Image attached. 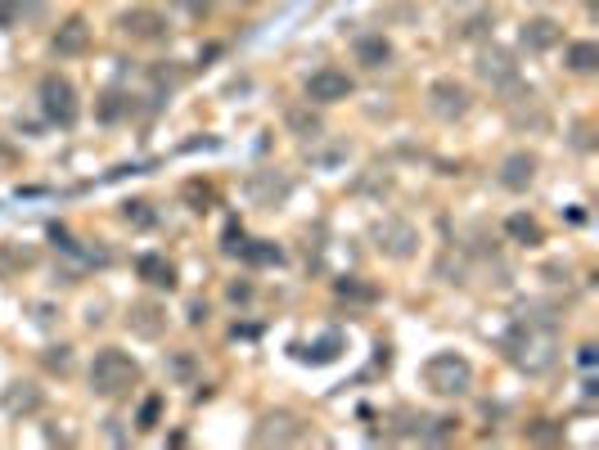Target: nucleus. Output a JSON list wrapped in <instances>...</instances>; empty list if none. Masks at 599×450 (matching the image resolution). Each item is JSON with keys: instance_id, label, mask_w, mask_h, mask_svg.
I'll return each mask as SVG.
<instances>
[{"instance_id": "nucleus-20", "label": "nucleus", "mask_w": 599, "mask_h": 450, "mask_svg": "<svg viewBox=\"0 0 599 450\" xmlns=\"http://www.w3.org/2000/svg\"><path fill=\"white\" fill-rule=\"evenodd\" d=\"M0 401H5L10 414H37L41 405H46V396H41L37 383H10V392L0 396Z\"/></svg>"}, {"instance_id": "nucleus-30", "label": "nucleus", "mask_w": 599, "mask_h": 450, "mask_svg": "<svg viewBox=\"0 0 599 450\" xmlns=\"http://www.w3.org/2000/svg\"><path fill=\"white\" fill-rule=\"evenodd\" d=\"M230 297H235V302H239V297H253V288H248V284H230Z\"/></svg>"}, {"instance_id": "nucleus-21", "label": "nucleus", "mask_w": 599, "mask_h": 450, "mask_svg": "<svg viewBox=\"0 0 599 450\" xmlns=\"http://www.w3.org/2000/svg\"><path fill=\"white\" fill-rule=\"evenodd\" d=\"M127 324L140 333V338H158L163 324H167V315H163V306H158V302H140V306H131Z\"/></svg>"}, {"instance_id": "nucleus-19", "label": "nucleus", "mask_w": 599, "mask_h": 450, "mask_svg": "<svg viewBox=\"0 0 599 450\" xmlns=\"http://www.w3.org/2000/svg\"><path fill=\"white\" fill-rule=\"evenodd\" d=\"M505 234H509V243H518V248H541L545 243V230H541V221L536 216H527V212H514L505 221Z\"/></svg>"}, {"instance_id": "nucleus-7", "label": "nucleus", "mask_w": 599, "mask_h": 450, "mask_svg": "<svg viewBox=\"0 0 599 450\" xmlns=\"http://www.w3.org/2000/svg\"><path fill=\"white\" fill-rule=\"evenodd\" d=\"M478 77L487 81L491 90H500V95H514L518 86H523V72H518V63H514V54L509 50H500V45H482L478 50Z\"/></svg>"}, {"instance_id": "nucleus-25", "label": "nucleus", "mask_w": 599, "mask_h": 450, "mask_svg": "<svg viewBox=\"0 0 599 450\" xmlns=\"http://www.w3.org/2000/svg\"><path fill=\"white\" fill-rule=\"evenodd\" d=\"M19 18H23V0H0V32L19 27Z\"/></svg>"}, {"instance_id": "nucleus-3", "label": "nucleus", "mask_w": 599, "mask_h": 450, "mask_svg": "<svg viewBox=\"0 0 599 450\" xmlns=\"http://www.w3.org/2000/svg\"><path fill=\"white\" fill-rule=\"evenodd\" d=\"M140 383V365L136 356H127L122 347H100L91 360V392L104 396V401H118L131 387Z\"/></svg>"}, {"instance_id": "nucleus-24", "label": "nucleus", "mask_w": 599, "mask_h": 450, "mask_svg": "<svg viewBox=\"0 0 599 450\" xmlns=\"http://www.w3.org/2000/svg\"><path fill=\"white\" fill-rule=\"evenodd\" d=\"M158 410H163V396H145V405H140L136 423H140V428H158Z\"/></svg>"}, {"instance_id": "nucleus-29", "label": "nucleus", "mask_w": 599, "mask_h": 450, "mask_svg": "<svg viewBox=\"0 0 599 450\" xmlns=\"http://www.w3.org/2000/svg\"><path fill=\"white\" fill-rule=\"evenodd\" d=\"M190 320H194V324L208 320V302H194V306H190Z\"/></svg>"}, {"instance_id": "nucleus-2", "label": "nucleus", "mask_w": 599, "mask_h": 450, "mask_svg": "<svg viewBox=\"0 0 599 450\" xmlns=\"http://www.w3.org/2000/svg\"><path fill=\"white\" fill-rule=\"evenodd\" d=\"M419 378H424V387L433 396H442V401H455V396L473 392V365L460 351H433V356L419 365Z\"/></svg>"}, {"instance_id": "nucleus-9", "label": "nucleus", "mask_w": 599, "mask_h": 450, "mask_svg": "<svg viewBox=\"0 0 599 450\" xmlns=\"http://www.w3.org/2000/svg\"><path fill=\"white\" fill-rule=\"evenodd\" d=\"M95 45V27L86 14H68L59 18V27L50 32V50H55V59H82V54H91Z\"/></svg>"}, {"instance_id": "nucleus-13", "label": "nucleus", "mask_w": 599, "mask_h": 450, "mask_svg": "<svg viewBox=\"0 0 599 450\" xmlns=\"http://www.w3.org/2000/svg\"><path fill=\"white\" fill-rule=\"evenodd\" d=\"M302 437H307V428H302L298 414H289V410L262 414V423L253 428L257 446H293V441H302Z\"/></svg>"}, {"instance_id": "nucleus-14", "label": "nucleus", "mask_w": 599, "mask_h": 450, "mask_svg": "<svg viewBox=\"0 0 599 450\" xmlns=\"http://www.w3.org/2000/svg\"><path fill=\"white\" fill-rule=\"evenodd\" d=\"M244 194L253 198L257 207H275V203H284V198L293 194V180L275 176V171H253V176L244 180Z\"/></svg>"}, {"instance_id": "nucleus-23", "label": "nucleus", "mask_w": 599, "mask_h": 450, "mask_svg": "<svg viewBox=\"0 0 599 450\" xmlns=\"http://www.w3.org/2000/svg\"><path fill=\"white\" fill-rule=\"evenodd\" d=\"M95 113H100V122H118L122 113H131V104H127V95H122V90H104L100 104H95Z\"/></svg>"}, {"instance_id": "nucleus-12", "label": "nucleus", "mask_w": 599, "mask_h": 450, "mask_svg": "<svg viewBox=\"0 0 599 450\" xmlns=\"http://www.w3.org/2000/svg\"><path fill=\"white\" fill-rule=\"evenodd\" d=\"M352 59L361 63L365 72H388L397 63V45H392L388 32H356L352 36Z\"/></svg>"}, {"instance_id": "nucleus-18", "label": "nucleus", "mask_w": 599, "mask_h": 450, "mask_svg": "<svg viewBox=\"0 0 599 450\" xmlns=\"http://www.w3.org/2000/svg\"><path fill=\"white\" fill-rule=\"evenodd\" d=\"M284 126H289V135H298V140H320V131H325V122H320L316 104H293L289 113H284Z\"/></svg>"}, {"instance_id": "nucleus-16", "label": "nucleus", "mask_w": 599, "mask_h": 450, "mask_svg": "<svg viewBox=\"0 0 599 450\" xmlns=\"http://www.w3.org/2000/svg\"><path fill=\"white\" fill-rule=\"evenodd\" d=\"M559 41H563V27L554 23V18H527L523 32H518V45H523L527 54H545Z\"/></svg>"}, {"instance_id": "nucleus-5", "label": "nucleus", "mask_w": 599, "mask_h": 450, "mask_svg": "<svg viewBox=\"0 0 599 450\" xmlns=\"http://www.w3.org/2000/svg\"><path fill=\"white\" fill-rule=\"evenodd\" d=\"M356 95V77L347 68H338V63H320V68L307 72V81H302V99L316 108H329V104H343V99Z\"/></svg>"}, {"instance_id": "nucleus-22", "label": "nucleus", "mask_w": 599, "mask_h": 450, "mask_svg": "<svg viewBox=\"0 0 599 450\" xmlns=\"http://www.w3.org/2000/svg\"><path fill=\"white\" fill-rule=\"evenodd\" d=\"M239 257L253 261V266H280L284 252H280V248H271L266 239H253V243H239Z\"/></svg>"}, {"instance_id": "nucleus-10", "label": "nucleus", "mask_w": 599, "mask_h": 450, "mask_svg": "<svg viewBox=\"0 0 599 450\" xmlns=\"http://www.w3.org/2000/svg\"><path fill=\"white\" fill-rule=\"evenodd\" d=\"M374 248L392 261H410L419 252V230L410 221H401V216H388V221L374 230Z\"/></svg>"}, {"instance_id": "nucleus-15", "label": "nucleus", "mask_w": 599, "mask_h": 450, "mask_svg": "<svg viewBox=\"0 0 599 450\" xmlns=\"http://www.w3.org/2000/svg\"><path fill=\"white\" fill-rule=\"evenodd\" d=\"M136 275L145 279L158 293H176V261L167 252H140L136 257Z\"/></svg>"}, {"instance_id": "nucleus-27", "label": "nucleus", "mask_w": 599, "mask_h": 450, "mask_svg": "<svg viewBox=\"0 0 599 450\" xmlns=\"http://www.w3.org/2000/svg\"><path fill=\"white\" fill-rule=\"evenodd\" d=\"M338 293H343V297H361V302H374V288L356 284V279H347V284H338Z\"/></svg>"}, {"instance_id": "nucleus-6", "label": "nucleus", "mask_w": 599, "mask_h": 450, "mask_svg": "<svg viewBox=\"0 0 599 450\" xmlns=\"http://www.w3.org/2000/svg\"><path fill=\"white\" fill-rule=\"evenodd\" d=\"M118 36H127L136 45H163L172 36V18L158 5H131L118 14Z\"/></svg>"}, {"instance_id": "nucleus-17", "label": "nucleus", "mask_w": 599, "mask_h": 450, "mask_svg": "<svg viewBox=\"0 0 599 450\" xmlns=\"http://www.w3.org/2000/svg\"><path fill=\"white\" fill-rule=\"evenodd\" d=\"M563 72H572V77H595L599 72V45L590 41V36L568 41L563 45Z\"/></svg>"}, {"instance_id": "nucleus-11", "label": "nucleus", "mask_w": 599, "mask_h": 450, "mask_svg": "<svg viewBox=\"0 0 599 450\" xmlns=\"http://www.w3.org/2000/svg\"><path fill=\"white\" fill-rule=\"evenodd\" d=\"M536 171H541V158H536L532 149H514V153L500 158L496 180H500V189H509V194H527V189L536 185Z\"/></svg>"}, {"instance_id": "nucleus-4", "label": "nucleus", "mask_w": 599, "mask_h": 450, "mask_svg": "<svg viewBox=\"0 0 599 450\" xmlns=\"http://www.w3.org/2000/svg\"><path fill=\"white\" fill-rule=\"evenodd\" d=\"M37 104H41V117L50 126H59V131H73L77 117H82V95H77L73 77H64V72H46L37 81Z\"/></svg>"}, {"instance_id": "nucleus-28", "label": "nucleus", "mask_w": 599, "mask_h": 450, "mask_svg": "<svg viewBox=\"0 0 599 450\" xmlns=\"http://www.w3.org/2000/svg\"><path fill=\"white\" fill-rule=\"evenodd\" d=\"M172 374H176V378H190V360H185V356H172Z\"/></svg>"}, {"instance_id": "nucleus-26", "label": "nucleus", "mask_w": 599, "mask_h": 450, "mask_svg": "<svg viewBox=\"0 0 599 450\" xmlns=\"http://www.w3.org/2000/svg\"><path fill=\"white\" fill-rule=\"evenodd\" d=\"M145 207L149 203H127V207H122V216H127L131 225H154V212H145Z\"/></svg>"}, {"instance_id": "nucleus-1", "label": "nucleus", "mask_w": 599, "mask_h": 450, "mask_svg": "<svg viewBox=\"0 0 599 450\" xmlns=\"http://www.w3.org/2000/svg\"><path fill=\"white\" fill-rule=\"evenodd\" d=\"M500 351H505L509 365H518L523 374H545V369L559 360V351H554V333L541 329V324L532 320H514L505 329V338H500Z\"/></svg>"}, {"instance_id": "nucleus-8", "label": "nucleus", "mask_w": 599, "mask_h": 450, "mask_svg": "<svg viewBox=\"0 0 599 450\" xmlns=\"http://www.w3.org/2000/svg\"><path fill=\"white\" fill-rule=\"evenodd\" d=\"M473 108V90L464 86V81L455 77H437L428 81V113L442 117V122H460V117H469Z\"/></svg>"}]
</instances>
